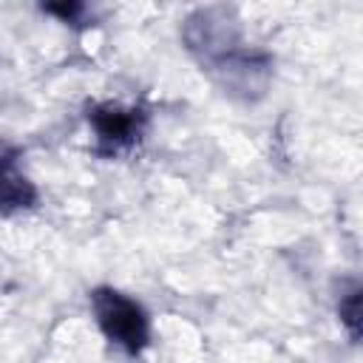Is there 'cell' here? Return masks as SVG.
<instances>
[{
  "label": "cell",
  "mask_w": 363,
  "mask_h": 363,
  "mask_svg": "<svg viewBox=\"0 0 363 363\" xmlns=\"http://www.w3.org/2000/svg\"><path fill=\"white\" fill-rule=\"evenodd\" d=\"M91 306L102 335L128 354H139L150 340V320L139 301L119 289L99 286L91 292Z\"/></svg>",
  "instance_id": "cell-1"
},
{
  "label": "cell",
  "mask_w": 363,
  "mask_h": 363,
  "mask_svg": "<svg viewBox=\"0 0 363 363\" xmlns=\"http://www.w3.org/2000/svg\"><path fill=\"white\" fill-rule=\"evenodd\" d=\"M145 111L119 105V102H99L88 108V125L94 130V150L105 159H116L136 147L145 133Z\"/></svg>",
  "instance_id": "cell-2"
},
{
  "label": "cell",
  "mask_w": 363,
  "mask_h": 363,
  "mask_svg": "<svg viewBox=\"0 0 363 363\" xmlns=\"http://www.w3.org/2000/svg\"><path fill=\"white\" fill-rule=\"evenodd\" d=\"M37 201V190L17 164V153L0 142V213L28 210Z\"/></svg>",
  "instance_id": "cell-3"
},
{
  "label": "cell",
  "mask_w": 363,
  "mask_h": 363,
  "mask_svg": "<svg viewBox=\"0 0 363 363\" xmlns=\"http://www.w3.org/2000/svg\"><path fill=\"white\" fill-rule=\"evenodd\" d=\"M337 312H340V320L346 323L349 335L357 337L360 335V286H352L346 295H340Z\"/></svg>",
  "instance_id": "cell-4"
},
{
  "label": "cell",
  "mask_w": 363,
  "mask_h": 363,
  "mask_svg": "<svg viewBox=\"0 0 363 363\" xmlns=\"http://www.w3.org/2000/svg\"><path fill=\"white\" fill-rule=\"evenodd\" d=\"M45 11L48 14H57V17H62L65 23H79V14L85 11V6H79V3H62V6H45Z\"/></svg>",
  "instance_id": "cell-5"
}]
</instances>
